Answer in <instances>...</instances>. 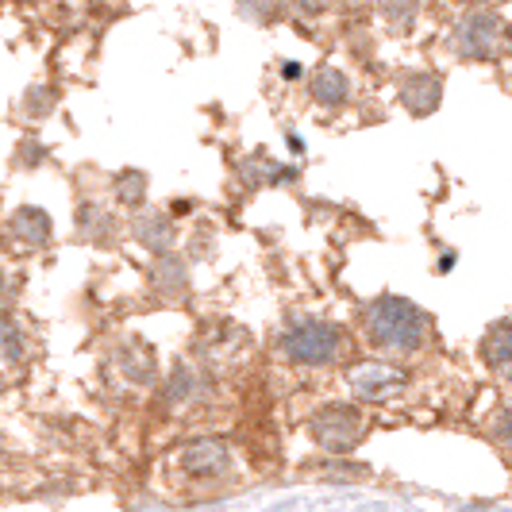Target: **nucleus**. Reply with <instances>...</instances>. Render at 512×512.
<instances>
[{
  "mask_svg": "<svg viewBox=\"0 0 512 512\" xmlns=\"http://www.w3.org/2000/svg\"><path fill=\"white\" fill-rule=\"evenodd\" d=\"M239 181L243 185H293L297 181V166H278L266 154H251L247 162H239Z\"/></svg>",
  "mask_w": 512,
  "mask_h": 512,
  "instance_id": "obj_16",
  "label": "nucleus"
},
{
  "mask_svg": "<svg viewBox=\"0 0 512 512\" xmlns=\"http://www.w3.org/2000/svg\"><path fill=\"white\" fill-rule=\"evenodd\" d=\"M397 97L412 116H432L443 101V77L432 70H412L397 81Z\"/></svg>",
  "mask_w": 512,
  "mask_h": 512,
  "instance_id": "obj_8",
  "label": "nucleus"
},
{
  "mask_svg": "<svg viewBox=\"0 0 512 512\" xmlns=\"http://www.w3.org/2000/svg\"><path fill=\"white\" fill-rule=\"evenodd\" d=\"M282 74L285 77H301V66H297V62H289V66H282Z\"/></svg>",
  "mask_w": 512,
  "mask_h": 512,
  "instance_id": "obj_26",
  "label": "nucleus"
},
{
  "mask_svg": "<svg viewBox=\"0 0 512 512\" xmlns=\"http://www.w3.org/2000/svg\"><path fill=\"white\" fill-rule=\"evenodd\" d=\"M43 158H47V147H43L39 139H24L20 151H16V166H20V170H27V166H43Z\"/></svg>",
  "mask_w": 512,
  "mask_h": 512,
  "instance_id": "obj_22",
  "label": "nucleus"
},
{
  "mask_svg": "<svg viewBox=\"0 0 512 512\" xmlns=\"http://www.w3.org/2000/svg\"><path fill=\"white\" fill-rule=\"evenodd\" d=\"M112 189H116V201L124 208H143V201H147V174L143 170H120Z\"/></svg>",
  "mask_w": 512,
  "mask_h": 512,
  "instance_id": "obj_18",
  "label": "nucleus"
},
{
  "mask_svg": "<svg viewBox=\"0 0 512 512\" xmlns=\"http://www.w3.org/2000/svg\"><path fill=\"white\" fill-rule=\"evenodd\" d=\"M362 328L370 335L374 347L382 351H397V355H412L428 343L432 335V320L420 305H412L409 297L397 293H382L378 301H370L362 312Z\"/></svg>",
  "mask_w": 512,
  "mask_h": 512,
  "instance_id": "obj_1",
  "label": "nucleus"
},
{
  "mask_svg": "<svg viewBox=\"0 0 512 512\" xmlns=\"http://www.w3.org/2000/svg\"><path fill=\"white\" fill-rule=\"evenodd\" d=\"M489 432L501 443H512V405H505V409H497L489 416Z\"/></svg>",
  "mask_w": 512,
  "mask_h": 512,
  "instance_id": "obj_23",
  "label": "nucleus"
},
{
  "mask_svg": "<svg viewBox=\"0 0 512 512\" xmlns=\"http://www.w3.org/2000/svg\"><path fill=\"white\" fill-rule=\"evenodd\" d=\"M482 362L493 374H501V378L512 382V316L489 324V332L482 335Z\"/></svg>",
  "mask_w": 512,
  "mask_h": 512,
  "instance_id": "obj_12",
  "label": "nucleus"
},
{
  "mask_svg": "<svg viewBox=\"0 0 512 512\" xmlns=\"http://www.w3.org/2000/svg\"><path fill=\"white\" fill-rule=\"evenodd\" d=\"M451 51L462 62H497L512 51V27L493 8H470L451 31Z\"/></svg>",
  "mask_w": 512,
  "mask_h": 512,
  "instance_id": "obj_2",
  "label": "nucleus"
},
{
  "mask_svg": "<svg viewBox=\"0 0 512 512\" xmlns=\"http://www.w3.org/2000/svg\"><path fill=\"white\" fill-rule=\"evenodd\" d=\"M8 235H12L20 247H27V251H43V247L54 239V224H51V216H47L39 205H24V208H16V212H12V220H8Z\"/></svg>",
  "mask_w": 512,
  "mask_h": 512,
  "instance_id": "obj_11",
  "label": "nucleus"
},
{
  "mask_svg": "<svg viewBox=\"0 0 512 512\" xmlns=\"http://www.w3.org/2000/svg\"><path fill=\"white\" fill-rule=\"evenodd\" d=\"M293 8H297L301 16H320V12L328 8V0H293Z\"/></svg>",
  "mask_w": 512,
  "mask_h": 512,
  "instance_id": "obj_24",
  "label": "nucleus"
},
{
  "mask_svg": "<svg viewBox=\"0 0 512 512\" xmlns=\"http://www.w3.org/2000/svg\"><path fill=\"white\" fill-rule=\"evenodd\" d=\"M208 389H212V378L197 362H178L170 370V378H166V405L170 409H189V405L205 401Z\"/></svg>",
  "mask_w": 512,
  "mask_h": 512,
  "instance_id": "obj_9",
  "label": "nucleus"
},
{
  "mask_svg": "<svg viewBox=\"0 0 512 512\" xmlns=\"http://www.w3.org/2000/svg\"><path fill=\"white\" fill-rule=\"evenodd\" d=\"M378 12L393 35H412L416 16H420V0H378Z\"/></svg>",
  "mask_w": 512,
  "mask_h": 512,
  "instance_id": "obj_17",
  "label": "nucleus"
},
{
  "mask_svg": "<svg viewBox=\"0 0 512 512\" xmlns=\"http://www.w3.org/2000/svg\"><path fill=\"white\" fill-rule=\"evenodd\" d=\"M328 4H332V0H328Z\"/></svg>",
  "mask_w": 512,
  "mask_h": 512,
  "instance_id": "obj_28",
  "label": "nucleus"
},
{
  "mask_svg": "<svg viewBox=\"0 0 512 512\" xmlns=\"http://www.w3.org/2000/svg\"><path fill=\"white\" fill-rule=\"evenodd\" d=\"M77 239L81 243H93V247H112L116 243V220L112 212L97 201H85L77 208Z\"/></svg>",
  "mask_w": 512,
  "mask_h": 512,
  "instance_id": "obj_13",
  "label": "nucleus"
},
{
  "mask_svg": "<svg viewBox=\"0 0 512 512\" xmlns=\"http://www.w3.org/2000/svg\"><path fill=\"white\" fill-rule=\"evenodd\" d=\"M0 339H4V362H8V366H20V362H24V332H20V324H16L12 312L4 316V332H0Z\"/></svg>",
  "mask_w": 512,
  "mask_h": 512,
  "instance_id": "obj_20",
  "label": "nucleus"
},
{
  "mask_svg": "<svg viewBox=\"0 0 512 512\" xmlns=\"http://www.w3.org/2000/svg\"><path fill=\"white\" fill-rule=\"evenodd\" d=\"M24 112L31 116V120H47L54 112V89H47V85H31L24 93Z\"/></svg>",
  "mask_w": 512,
  "mask_h": 512,
  "instance_id": "obj_21",
  "label": "nucleus"
},
{
  "mask_svg": "<svg viewBox=\"0 0 512 512\" xmlns=\"http://www.w3.org/2000/svg\"><path fill=\"white\" fill-rule=\"evenodd\" d=\"M131 239L143 247V251H151V255H166V251H174V243H178V228H174V216L170 212H139L135 220H131Z\"/></svg>",
  "mask_w": 512,
  "mask_h": 512,
  "instance_id": "obj_10",
  "label": "nucleus"
},
{
  "mask_svg": "<svg viewBox=\"0 0 512 512\" xmlns=\"http://www.w3.org/2000/svg\"><path fill=\"white\" fill-rule=\"evenodd\" d=\"M308 93H312V101L324 104V108H343V104L351 101V77L343 74V70H335V66H320L316 74L308 77Z\"/></svg>",
  "mask_w": 512,
  "mask_h": 512,
  "instance_id": "obj_14",
  "label": "nucleus"
},
{
  "mask_svg": "<svg viewBox=\"0 0 512 512\" xmlns=\"http://www.w3.org/2000/svg\"><path fill=\"white\" fill-rule=\"evenodd\" d=\"M320 474L324 478H339V482H355V478H366L370 470L362 462H347V455H328V462H320Z\"/></svg>",
  "mask_w": 512,
  "mask_h": 512,
  "instance_id": "obj_19",
  "label": "nucleus"
},
{
  "mask_svg": "<svg viewBox=\"0 0 512 512\" xmlns=\"http://www.w3.org/2000/svg\"><path fill=\"white\" fill-rule=\"evenodd\" d=\"M178 466L189 474V478H201V482H212V478H224L231 470V447L224 439H189L178 447Z\"/></svg>",
  "mask_w": 512,
  "mask_h": 512,
  "instance_id": "obj_6",
  "label": "nucleus"
},
{
  "mask_svg": "<svg viewBox=\"0 0 512 512\" xmlns=\"http://www.w3.org/2000/svg\"><path fill=\"white\" fill-rule=\"evenodd\" d=\"M493 4H509V0H493Z\"/></svg>",
  "mask_w": 512,
  "mask_h": 512,
  "instance_id": "obj_27",
  "label": "nucleus"
},
{
  "mask_svg": "<svg viewBox=\"0 0 512 512\" xmlns=\"http://www.w3.org/2000/svg\"><path fill=\"white\" fill-rule=\"evenodd\" d=\"M151 285L166 297V301H178L181 293L189 289V270H185V262H181L174 251H166V255H154V266H151Z\"/></svg>",
  "mask_w": 512,
  "mask_h": 512,
  "instance_id": "obj_15",
  "label": "nucleus"
},
{
  "mask_svg": "<svg viewBox=\"0 0 512 512\" xmlns=\"http://www.w3.org/2000/svg\"><path fill=\"white\" fill-rule=\"evenodd\" d=\"M112 362H116V370H120L131 385H154V378H158V355H154L151 343L139 339V335H128V339L112 351Z\"/></svg>",
  "mask_w": 512,
  "mask_h": 512,
  "instance_id": "obj_7",
  "label": "nucleus"
},
{
  "mask_svg": "<svg viewBox=\"0 0 512 512\" xmlns=\"http://www.w3.org/2000/svg\"><path fill=\"white\" fill-rule=\"evenodd\" d=\"M278 347L297 366H332L347 351V335L332 320H297L282 332Z\"/></svg>",
  "mask_w": 512,
  "mask_h": 512,
  "instance_id": "obj_3",
  "label": "nucleus"
},
{
  "mask_svg": "<svg viewBox=\"0 0 512 512\" xmlns=\"http://www.w3.org/2000/svg\"><path fill=\"white\" fill-rule=\"evenodd\" d=\"M451 266H455V255H443V258H439V274H447Z\"/></svg>",
  "mask_w": 512,
  "mask_h": 512,
  "instance_id": "obj_25",
  "label": "nucleus"
},
{
  "mask_svg": "<svg viewBox=\"0 0 512 512\" xmlns=\"http://www.w3.org/2000/svg\"><path fill=\"white\" fill-rule=\"evenodd\" d=\"M351 393L359 401H370V405H385L393 401L405 385H409V370L393 366V362H362L359 370H351Z\"/></svg>",
  "mask_w": 512,
  "mask_h": 512,
  "instance_id": "obj_5",
  "label": "nucleus"
},
{
  "mask_svg": "<svg viewBox=\"0 0 512 512\" xmlns=\"http://www.w3.org/2000/svg\"><path fill=\"white\" fill-rule=\"evenodd\" d=\"M308 436L328 455H351L366 436V420L355 405L332 401V405H320L308 416Z\"/></svg>",
  "mask_w": 512,
  "mask_h": 512,
  "instance_id": "obj_4",
  "label": "nucleus"
}]
</instances>
